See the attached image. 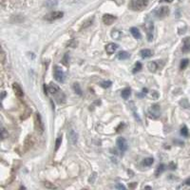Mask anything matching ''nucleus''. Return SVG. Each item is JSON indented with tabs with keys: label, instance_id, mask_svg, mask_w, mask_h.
Instances as JSON below:
<instances>
[{
	"label": "nucleus",
	"instance_id": "nucleus-1",
	"mask_svg": "<svg viewBox=\"0 0 190 190\" xmlns=\"http://www.w3.org/2000/svg\"><path fill=\"white\" fill-rule=\"evenodd\" d=\"M147 5H148V0H130L128 7L132 10L140 12V10H143L144 8H147Z\"/></svg>",
	"mask_w": 190,
	"mask_h": 190
},
{
	"label": "nucleus",
	"instance_id": "nucleus-2",
	"mask_svg": "<svg viewBox=\"0 0 190 190\" xmlns=\"http://www.w3.org/2000/svg\"><path fill=\"white\" fill-rule=\"evenodd\" d=\"M63 15H64V13L63 12L55 10V12H52V13H48L46 16H44V19L49 21V22H52V21H55V20H58L60 18H62Z\"/></svg>",
	"mask_w": 190,
	"mask_h": 190
},
{
	"label": "nucleus",
	"instance_id": "nucleus-3",
	"mask_svg": "<svg viewBox=\"0 0 190 190\" xmlns=\"http://www.w3.org/2000/svg\"><path fill=\"white\" fill-rule=\"evenodd\" d=\"M169 12H170L169 8L164 6V7H161L158 10H155V15H156V17H157V18L162 19V18L166 17V16L169 14Z\"/></svg>",
	"mask_w": 190,
	"mask_h": 190
},
{
	"label": "nucleus",
	"instance_id": "nucleus-4",
	"mask_svg": "<svg viewBox=\"0 0 190 190\" xmlns=\"http://www.w3.org/2000/svg\"><path fill=\"white\" fill-rule=\"evenodd\" d=\"M34 125H35V128L36 130L39 133H43L44 132V124L42 122L41 116L39 113H36L34 116Z\"/></svg>",
	"mask_w": 190,
	"mask_h": 190
},
{
	"label": "nucleus",
	"instance_id": "nucleus-5",
	"mask_svg": "<svg viewBox=\"0 0 190 190\" xmlns=\"http://www.w3.org/2000/svg\"><path fill=\"white\" fill-rule=\"evenodd\" d=\"M116 144H117V147H118V148L120 149V151H122V152H126L128 148L126 140L123 137H119L118 139H117Z\"/></svg>",
	"mask_w": 190,
	"mask_h": 190
},
{
	"label": "nucleus",
	"instance_id": "nucleus-6",
	"mask_svg": "<svg viewBox=\"0 0 190 190\" xmlns=\"http://www.w3.org/2000/svg\"><path fill=\"white\" fill-rule=\"evenodd\" d=\"M54 78H55V80L59 83H64V81H65L64 72L61 70V69L57 66L54 67Z\"/></svg>",
	"mask_w": 190,
	"mask_h": 190
},
{
	"label": "nucleus",
	"instance_id": "nucleus-7",
	"mask_svg": "<svg viewBox=\"0 0 190 190\" xmlns=\"http://www.w3.org/2000/svg\"><path fill=\"white\" fill-rule=\"evenodd\" d=\"M161 113V108L159 105H153L148 110V114L152 118H158Z\"/></svg>",
	"mask_w": 190,
	"mask_h": 190
},
{
	"label": "nucleus",
	"instance_id": "nucleus-8",
	"mask_svg": "<svg viewBox=\"0 0 190 190\" xmlns=\"http://www.w3.org/2000/svg\"><path fill=\"white\" fill-rule=\"evenodd\" d=\"M68 137H69V140L71 143V144L75 146L78 141V134L76 133V131L74 129H72V128H70V129L68 131Z\"/></svg>",
	"mask_w": 190,
	"mask_h": 190
},
{
	"label": "nucleus",
	"instance_id": "nucleus-9",
	"mask_svg": "<svg viewBox=\"0 0 190 190\" xmlns=\"http://www.w3.org/2000/svg\"><path fill=\"white\" fill-rule=\"evenodd\" d=\"M144 28L147 30V39L148 41H152L153 39V23L152 22H147L146 25H144Z\"/></svg>",
	"mask_w": 190,
	"mask_h": 190
},
{
	"label": "nucleus",
	"instance_id": "nucleus-10",
	"mask_svg": "<svg viewBox=\"0 0 190 190\" xmlns=\"http://www.w3.org/2000/svg\"><path fill=\"white\" fill-rule=\"evenodd\" d=\"M13 91H14V94H15V96L19 98V99H22L24 97V92H23V89L21 88V87L18 85V84H16L14 83L13 85Z\"/></svg>",
	"mask_w": 190,
	"mask_h": 190
},
{
	"label": "nucleus",
	"instance_id": "nucleus-11",
	"mask_svg": "<svg viewBox=\"0 0 190 190\" xmlns=\"http://www.w3.org/2000/svg\"><path fill=\"white\" fill-rule=\"evenodd\" d=\"M33 144V139L31 135H28L25 139V142H24V151L27 152L28 150H30Z\"/></svg>",
	"mask_w": 190,
	"mask_h": 190
},
{
	"label": "nucleus",
	"instance_id": "nucleus-12",
	"mask_svg": "<svg viewBox=\"0 0 190 190\" xmlns=\"http://www.w3.org/2000/svg\"><path fill=\"white\" fill-rule=\"evenodd\" d=\"M117 19L116 16L112 15V14H105L103 16V22L105 24V25H111L112 23H114V21Z\"/></svg>",
	"mask_w": 190,
	"mask_h": 190
},
{
	"label": "nucleus",
	"instance_id": "nucleus-13",
	"mask_svg": "<svg viewBox=\"0 0 190 190\" xmlns=\"http://www.w3.org/2000/svg\"><path fill=\"white\" fill-rule=\"evenodd\" d=\"M117 49H118V45L115 43H108L107 46H105V52L108 54H112L114 53Z\"/></svg>",
	"mask_w": 190,
	"mask_h": 190
},
{
	"label": "nucleus",
	"instance_id": "nucleus-14",
	"mask_svg": "<svg viewBox=\"0 0 190 190\" xmlns=\"http://www.w3.org/2000/svg\"><path fill=\"white\" fill-rule=\"evenodd\" d=\"M60 91V88L58 86H56L55 84L53 83H51L49 86H47V94L48 92L49 93H52V94H56Z\"/></svg>",
	"mask_w": 190,
	"mask_h": 190
},
{
	"label": "nucleus",
	"instance_id": "nucleus-15",
	"mask_svg": "<svg viewBox=\"0 0 190 190\" xmlns=\"http://www.w3.org/2000/svg\"><path fill=\"white\" fill-rule=\"evenodd\" d=\"M140 55H141L143 58H149L153 55V52L151 51V49H142V51L140 52Z\"/></svg>",
	"mask_w": 190,
	"mask_h": 190
},
{
	"label": "nucleus",
	"instance_id": "nucleus-16",
	"mask_svg": "<svg viewBox=\"0 0 190 190\" xmlns=\"http://www.w3.org/2000/svg\"><path fill=\"white\" fill-rule=\"evenodd\" d=\"M183 52H190V37H187L183 41V46L182 48Z\"/></svg>",
	"mask_w": 190,
	"mask_h": 190
},
{
	"label": "nucleus",
	"instance_id": "nucleus-17",
	"mask_svg": "<svg viewBox=\"0 0 190 190\" xmlns=\"http://www.w3.org/2000/svg\"><path fill=\"white\" fill-rule=\"evenodd\" d=\"M147 68L149 70V71H151V72H156L159 69V65L157 62H154V61H151V62H149L147 64Z\"/></svg>",
	"mask_w": 190,
	"mask_h": 190
},
{
	"label": "nucleus",
	"instance_id": "nucleus-18",
	"mask_svg": "<svg viewBox=\"0 0 190 190\" xmlns=\"http://www.w3.org/2000/svg\"><path fill=\"white\" fill-rule=\"evenodd\" d=\"M130 32H131V34L134 38H136V39H141L142 35H141V32H140V31L137 29V28L135 27H133L130 29Z\"/></svg>",
	"mask_w": 190,
	"mask_h": 190
},
{
	"label": "nucleus",
	"instance_id": "nucleus-19",
	"mask_svg": "<svg viewBox=\"0 0 190 190\" xmlns=\"http://www.w3.org/2000/svg\"><path fill=\"white\" fill-rule=\"evenodd\" d=\"M121 94H122V97L126 100V99L129 98V96L131 95V89L129 88H124L122 91Z\"/></svg>",
	"mask_w": 190,
	"mask_h": 190
},
{
	"label": "nucleus",
	"instance_id": "nucleus-20",
	"mask_svg": "<svg viewBox=\"0 0 190 190\" xmlns=\"http://www.w3.org/2000/svg\"><path fill=\"white\" fill-rule=\"evenodd\" d=\"M165 165L164 164L159 165L157 166V168H156V170H155V176L156 177H159L162 174V173L165 171Z\"/></svg>",
	"mask_w": 190,
	"mask_h": 190
},
{
	"label": "nucleus",
	"instance_id": "nucleus-21",
	"mask_svg": "<svg viewBox=\"0 0 190 190\" xmlns=\"http://www.w3.org/2000/svg\"><path fill=\"white\" fill-rule=\"evenodd\" d=\"M92 21H93V17L88 19L87 21L84 22V24L80 27V29H79V30H80V31H82L83 29H86V28H88V26H91V25L92 24Z\"/></svg>",
	"mask_w": 190,
	"mask_h": 190
},
{
	"label": "nucleus",
	"instance_id": "nucleus-22",
	"mask_svg": "<svg viewBox=\"0 0 190 190\" xmlns=\"http://www.w3.org/2000/svg\"><path fill=\"white\" fill-rule=\"evenodd\" d=\"M118 58L120 60H126L129 58V53H127L126 52H120L118 53Z\"/></svg>",
	"mask_w": 190,
	"mask_h": 190
},
{
	"label": "nucleus",
	"instance_id": "nucleus-23",
	"mask_svg": "<svg viewBox=\"0 0 190 190\" xmlns=\"http://www.w3.org/2000/svg\"><path fill=\"white\" fill-rule=\"evenodd\" d=\"M154 163V159L151 158V157H149V158H147V159H144V162H143V165L144 166H150V165H152Z\"/></svg>",
	"mask_w": 190,
	"mask_h": 190
},
{
	"label": "nucleus",
	"instance_id": "nucleus-24",
	"mask_svg": "<svg viewBox=\"0 0 190 190\" xmlns=\"http://www.w3.org/2000/svg\"><path fill=\"white\" fill-rule=\"evenodd\" d=\"M188 64H189V60H188V59H183V60L181 61V64H180V69H181L182 70H186V67L188 66Z\"/></svg>",
	"mask_w": 190,
	"mask_h": 190
},
{
	"label": "nucleus",
	"instance_id": "nucleus-25",
	"mask_svg": "<svg viewBox=\"0 0 190 190\" xmlns=\"http://www.w3.org/2000/svg\"><path fill=\"white\" fill-rule=\"evenodd\" d=\"M44 186L46 187V188H49V189H56L57 188V186H54V184L52 183H51V182H48V181H46V182H44Z\"/></svg>",
	"mask_w": 190,
	"mask_h": 190
},
{
	"label": "nucleus",
	"instance_id": "nucleus-26",
	"mask_svg": "<svg viewBox=\"0 0 190 190\" xmlns=\"http://www.w3.org/2000/svg\"><path fill=\"white\" fill-rule=\"evenodd\" d=\"M73 89L75 93H77L78 95H82V91H81V88H80V85L78 83H74L73 84Z\"/></svg>",
	"mask_w": 190,
	"mask_h": 190
},
{
	"label": "nucleus",
	"instance_id": "nucleus-27",
	"mask_svg": "<svg viewBox=\"0 0 190 190\" xmlns=\"http://www.w3.org/2000/svg\"><path fill=\"white\" fill-rule=\"evenodd\" d=\"M181 134L183 137H187L188 136V128H187L186 126H183L181 128Z\"/></svg>",
	"mask_w": 190,
	"mask_h": 190
},
{
	"label": "nucleus",
	"instance_id": "nucleus-28",
	"mask_svg": "<svg viewBox=\"0 0 190 190\" xmlns=\"http://www.w3.org/2000/svg\"><path fill=\"white\" fill-rule=\"evenodd\" d=\"M142 69V64L140 62H137L135 64V66H134V69H133V73H136V72L140 71Z\"/></svg>",
	"mask_w": 190,
	"mask_h": 190
},
{
	"label": "nucleus",
	"instance_id": "nucleus-29",
	"mask_svg": "<svg viewBox=\"0 0 190 190\" xmlns=\"http://www.w3.org/2000/svg\"><path fill=\"white\" fill-rule=\"evenodd\" d=\"M111 36H112L113 38H115V39H119L120 36H121V32L118 31L117 30H113V31L111 32Z\"/></svg>",
	"mask_w": 190,
	"mask_h": 190
},
{
	"label": "nucleus",
	"instance_id": "nucleus-30",
	"mask_svg": "<svg viewBox=\"0 0 190 190\" xmlns=\"http://www.w3.org/2000/svg\"><path fill=\"white\" fill-rule=\"evenodd\" d=\"M61 143H62V137H58L56 139V142H55V151H57L59 147L61 146Z\"/></svg>",
	"mask_w": 190,
	"mask_h": 190
},
{
	"label": "nucleus",
	"instance_id": "nucleus-31",
	"mask_svg": "<svg viewBox=\"0 0 190 190\" xmlns=\"http://www.w3.org/2000/svg\"><path fill=\"white\" fill-rule=\"evenodd\" d=\"M111 85H112V83H111V81H104L101 83V86L105 88H108L109 87H111Z\"/></svg>",
	"mask_w": 190,
	"mask_h": 190
},
{
	"label": "nucleus",
	"instance_id": "nucleus-32",
	"mask_svg": "<svg viewBox=\"0 0 190 190\" xmlns=\"http://www.w3.org/2000/svg\"><path fill=\"white\" fill-rule=\"evenodd\" d=\"M1 136H2V139L4 140L6 137H8V132H6V130H5V128H2V131H1Z\"/></svg>",
	"mask_w": 190,
	"mask_h": 190
},
{
	"label": "nucleus",
	"instance_id": "nucleus-33",
	"mask_svg": "<svg viewBox=\"0 0 190 190\" xmlns=\"http://www.w3.org/2000/svg\"><path fill=\"white\" fill-rule=\"evenodd\" d=\"M169 169L171 170H175L176 169V165L174 163H170L169 164Z\"/></svg>",
	"mask_w": 190,
	"mask_h": 190
},
{
	"label": "nucleus",
	"instance_id": "nucleus-34",
	"mask_svg": "<svg viewBox=\"0 0 190 190\" xmlns=\"http://www.w3.org/2000/svg\"><path fill=\"white\" fill-rule=\"evenodd\" d=\"M1 62H2V64H4V62H5V52H2V53H1Z\"/></svg>",
	"mask_w": 190,
	"mask_h": 190
},
{
	"label": "nucleus",
	"instance_id": "nucleus-35",
	"mask_svg": "<svg viewBox=\"0 0 190 190\" xmlns=\"http://www.w3.org/2000/svg\"><path fill=\"white\" fill-rule=\"evenodd\" d=\"M115 187H116V188H118V189H126V186H122V184H117V186H116Z\"/></svg>",
	"mask_w": 190,
	"mask_h": 190
},
{
	"label": "nucleus",
	"instance_id": "nucleus-36",
	"mask_svg": "<svg viewBox=\"0 0 190 190\" xmlns=\"http://www.w3.org/2000/svg\"><path fill=\"white\" fill-rule=\"evenodd\" d=\"M184 183H186V186H190V178H188L187 180H186V182H184Z\"/></svg>",
	"mask_w": 190,
	"mask_h": 190
},
{
	"label": "nucleus",
	"instance_id": "nucleus-37",
	"mask_svg": "<svg viewBox=\"0 0 190 190\" xmlns=\"http://www.w3.org/2000/svg\"><path fill=\"white\" fill-rule=\"evenodd\" d=\"M173 0H160V2H165V3H170Z\"/></svg>",
	"mask_w": 190,
	"mask_h": 190
},
{
	"label": "nucleus",
	"instance_id": "nucleus-38",
	"mask_svg": "<svg viewBox=\"0 0 190 190\" xmlns=\"http://www.w3.org/2000/svg\"><path fill=\"white\" fill-rule=\"evenodd\" d=\"M143 92H144V93H147V88H144V89H143Z\"/></svg>",
	"mask_w": 190,
	"mask_h": 190
},
{
	"label": "nucleus",
	"instance_id": "nucleus-39",
	"mask_svg": "<svg viewBox=\"0 0 190 190\" xmlns=\"http://www.w3.org/2000/svg\"><path fill=\"white\" fill-rule=\"evenodd\" d=\"M4 96H5V91H3V92H2V97H1V98L3 99V98H4Z\"/></svg>",
	"mask_w": 190,
	"mask_h": 190
}]
</instances>
